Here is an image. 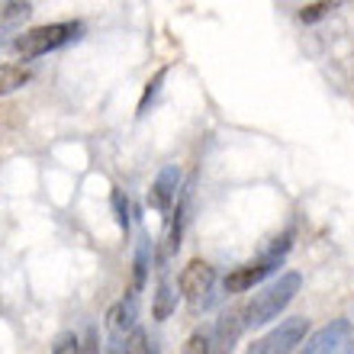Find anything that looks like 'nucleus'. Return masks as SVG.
I'll list each match as a JSON object with an SVG mask.
<instances>
[{
  "label": "nucleus",
  "instance_id": "f8f14e48",
  "mask_svg": "<svg viewBox=\"0 0 354 354\" xmlns=\"http://www.w3.org/2000/svg\"><path fill=\"white\" fill-rule=\"evenodd\" d=\"M149 268H151V242L149 239H142L139 248H136V261H132V283L129 290L142 293L145 283H149Z\"/></svg>",
  "mask_w": 354,
  "mask_h": 354
},
{
  "label": "nucleus",
  "instance_id": "6e6552de",
  "mask_svg": "<svg viewBox=\"0 0 354 354\" xmlns=\"http://www.w3.org/2000/svg\"><path fill=\"white\" fill-rule=\"evenodd\" d=\"M180 168L177 165H168V168H161V174L155 177V184L149 190V206L151 209H158V213H168L171 206H174L177 194H180Z\"/></svg>",
  "mask_w": 354,
  "mask_h": 354
},
{
  "label": "nucleus",
  "instance_id": "f03ea898",
  "mask_svg": "<svg viewBox=\"0 0 354 354\" xmlns=\"http://www.w3.org/2000/svg\"><path fill=\"white\" fill-rule=\"evenodd\" d=\"M81 36H84V23H77V19L48 23V26H36V29H29V32L13 39V52L29 62V58L48 55V52H55V48L68 46V42H77Z\"/></svg>",
  "mask_w": 354,
  "mask_h": 354
},
{
  "label": "nucleus",
  "instance_id": "9b49d317",
  "mask_svg": "<svg viewBox=\"0 0 354 354\" xmlns=\"http://www.w3.org/2000/svg\"><path fill=\"white\" fill-rule=\"evenodd\" d=\"M174 309H177V290L171 287L168 277H161L158 287H155V299H151V316L158 319V322H165Z\"/></svg>",
  "mask_w": 354,
  "mask_h": 354
},
{
  "label": "nucleus",
  "instance_id": "f257e3e1",
  "mask_svg": "<svg viewBox=\"0 0 354 354\" xmlns=\"http://www.w3.org/2000/svg\"><path fill=\"white\" fill-rule=\"evenodd\" d=\"M303 290V277H299L297 270H287V274H280L274 283H268L264 290H258L252 299H248V306L242 309V322L245 328H258V326H268L270 319H277L283 309L297 299V293Z\"/></svg>",
  "mask_w": 354,
  "mask_h": 354
},
{
  "label": "nucleus",
  "instance_id": "f3484780",
  "mask_svg": "<svg viewBox=\"0 0 354 354\" xmlns=\"http://www.w3.org/2000/svg\"><path fill=\"white\" fill-rule=\"evenodd\" d=\"M113 213H116L120 229L126 232V229H129V200H126V194H122L120 187H113Z\"/></svg>",
  "mask_w": 354,
  "mask_h": 354
},
{
  "label": "nucleus",
  "instance_id": "4be33fe9",
  "mask_svg": "<svg viewBox=\"0 0 354 354\" xmlns=\"http://www.w3.org/2000/svg\"><path fill=\"white\" fill-rule=\"evenodd\" d=\"M106 354H126V345H122V342H113V345L106 348Z\"/></svg>",
  "mask_w": 354,
  "mask_h": 354
},
{
  "label": "nucleus",
  "instance_id": "aec40b11",
  "mask_svg": "<svg viewBox=\"0 0 354 354\" xmlns=\"http://www.w3.org/2000/svg\"><path fill=\"white\" fill-rule=\"evenodd\" d=\"M52 354H81V342H77L75 332H62L52 345Z\"/></svg>",
  "mask_w": 354,
  "mask_h": 354
},
{
  "label": "nucleus",
  "instance_id": "39448f33",
  "mask_svg": "<svg viewBox=\"0 0 354 354\" xmlns=\"http://www.w3.org/2000/svg\"><path fill=\"white\" fill-rule=\"evenodd\" d=\"M213 283H216V270H213V264H206L203 258H194V261L180 270V277H177V290H180V297L190 303V309L209 306Z\"/></svg>",
  "mask_w": 354,
  "mask_h": 354
},
{
  "label": "nucleus",
  "instance_id": "dca6fc26",
  "mask_svg": "<svg viewBox=\"0 0 354 354\" xmlns=\"http://www.w3.org/2000/svg\"><path fill=\"white\" fill-rule=\"evenodd\" d=\"M180 354H209V332H206V328H196L194 335L184 342Z\"/></svg>",
  "mask_w": 354,
  "mask_h": 354
},
{
  "label": "nucleus",
  "instance_id": "423d86ee",
  "mask_svg": "<svg viewBox=\"0 0 354 354\" xmlns=\"http://www.w3.org/2000/svg\"><path fill=\"white\" fill-rule=\"evenodd\" d=\"M351 342V322L348 319H332L328 326L306 338V345L299 348V354H338Z\"/></svg>",
  "mask_w": 354,
  "mask_h": 354
},
{
  "label": "nucleus",
  "instance_id": "20e7f679",
  "mask_svg": "<svg viewBox=\"0 0 354 354\" xmlns=\"http://www.w3.org/2000/svg\"><path fill=\"white\" fill-rule=\"evenodd\" d=\"M309 335V319L306 316H293L283 319L277 328H270L264 338H258L248 354H290L297 345H303V338Z\"/></svg>",
  "mask_w": 354,
  "mask_h": 354
},
{
  "label": "nucleus",
  "instance_id": "2eb2a0df",
  "mask_svg": "<svg viewBox=\"0 0 354 354\" xmlns=\"http://www.w3.org/2000/svg\"><path fill=\"white\" fill-rule=\"evenodd\" d=\"M126 354H158L155 351V345L149 342V335H145V328H132L129 338H126Z\"/></svg>",
  "mask_w": 354,
  "mask_h": 354
},
{
  "label": "nucleus",
  "instance_id": "1a4fd4ad",
  "mask_svg": "<svg viewBox=\"0 0 354 354\" xmlns=\"http://www.w3.org/2000/svg\"><path fill=\"white\" fill-rule=\"evenodd\" d=\"M106 319H110V328L116 338L132 332V328H136V319H139V293H136V290H126V297L110 309Z\"/></svg>",
  "mask_w": 354,
  "mask_h": 354
},
{
  "label": "nucleus",
  "instance_id": "6ab92c4d",
  "mask_svg": "<svg viewBox=\"0 0 354 354\" xmlns=\"http://www.w3.org/2000/svg\"><path fill=\"white\" fill-rule=\"evenodd\" d=\"M335 10V3H326V0H319V3H306V7H299V19L303 23H316V19L328 17Z\"/></svg>",
  "mask_w": 354,
  "mask_h": 354
},
{
  "label": "nucleus",
  "instance_id": "4468645a",
  "mask_svg": "<svg viewBox=\"0 0 354 354\" xmlns=\"http://www.w3.org/2000/svg\"><path fill=\"white\" fill-rule=\"evenodd\" d=\"M165 77H168V68H158V71H155V77H151L149 84H145V91H142V100H139V116H145V113H149V106L155 103L161 84H165Z\"/></svg>",
  "mask_w": 354,
  "mask_h": 354
},
{
  "label": "nucleus",
  "instance_id": "5701e85b",
  "mask_svg": "<svg viewBox=\"0 0 354 354\" xmlns=\"http://www.w3.org/2000/svg\"><path fill=\"white\" fill-rule=\"evenodd\" d=\"M345 354H354V338L348 342V348H345Z\"/></svg>",
  "mask_w": 354,
  "mask_h": 354
},
{
  "label": "nucleus",
  "instance_id": "412c9836",
  "mask_svg": "<svg viewBox=\"0 0 354 354\" xmlns=\"http://www.w3.org/2000/svg\"><path fill=\"white\" fill-rule=\"evenodd\" d=\"M81 354H100V335H97V326H87L84 342H81Z\"/></svg>",
  "mask_w": 354,
  "mask_h": 354
},
{
  "label": "nucleus",
  "instance_id": "a211bd4d",
  "mask_svg": "<svg viewBox=\"0 0 354 354\" xmlns=\"http://www.w3.org/2000/svg\"><path fill=\"white\" fill-rule=\"evenodd\" d=\"M32 13V3H0V23H19Z\"/></svg>",
  "mask_w": 354,
  "mask_h": 354
},
{
  "label": "nucleus",
  "instance_id": "9d476101",
  "mask_svg": "<svg viewBox=\"0 0 354 354\" xmlns=\"http://www.w3.org/2000/svg\"><path fill=\"white\" fill-rule=\"evenodd\" d=\"M194 184H196V174L180 187L177 194V206H174V219H171V229H168V252H177L180 248V235H184V223L190 216V200H194Z\"/></svg>",
  "mask_w": 354,
  "mask_h": 354
},
{
  "label": "nucleus",
  "instance_id": "7ed1b4c3",
  "mask_svg": "<svg viewBox=\"0 0 354 354\" xmlns=\"http://www.w3.org/2000/svg\"><path fill=\"white\" fill-rule=\"evenodd\" d=\"M290 242H293V232L287 229L280 239H274V245H270L261 258H254V261H248V264L232 268L229 274H225V293H242V290H252L254 283H261L268 274H274V270L283 264V258H287Z\"/></svg>",
  "mask_w": 354,
  "mask_h": 354
},
{
  "label": "nucleus",
  "instance_id": "0eeeda50",
  "mask_svg": "<svg viewBox=\"0 0 354 354\" xmlns=\"http://www.w3.org/2000/svg\"><path fill=\"white\" fill-rule=\"evenodd\" d=\"M245 332L242 309H229L216 319L213 332H209V354H232L239 345V335Z\"/></svg>",
  "mask_w": 354,
  "mask_h": 354
},
{
  "label": "nucleus",
  "instance_id": "ddd939ff",
  "mask_svg": "<svg viewBox=\"0 0 354 354\" xmlns=\"http://www.w3.org/2000/svg\"><path fill=\"white\" fill-rule=\"evenodd\" d=\"M29 68L23 65H0V97H7V93L19 91L23 84H29Z\"/></svg>",
  "mask_w": 354,
  "mask_h": 354
}]
</instances>
